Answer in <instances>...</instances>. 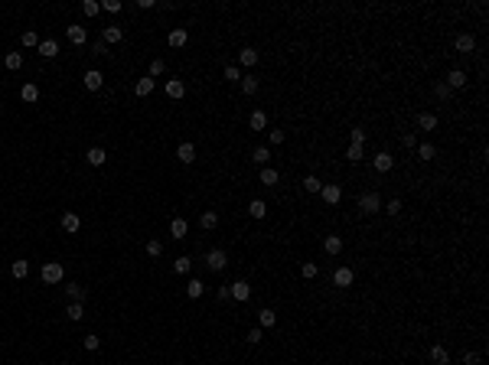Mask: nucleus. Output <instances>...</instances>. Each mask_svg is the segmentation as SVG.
I'll list each match as a JSON object with an SVG mask.
<instances>
[{"mask_svg":"<svg viewBox=\"0 0 489 365\" xmlns=\"http://www.w3.org/2000/svg\"><path fill=\"white\" fill-rule=\"evenodd\" d=\"M85 160L92 163V167H105V160H108V154H105V147H92L85 154Z\"/></svg>","mask_w":489,"mask_h":365,"instance_id":"obj_16","label":"nucleus"},{"mask_svg":"<svg viewBox=\"0 0 489 365\" xmlns=\"http://www.w3.org/2000/svg\"><path fill=\"white\" fill-rule=\"evenodd\" d=\"M258 88H261V82L254 75H242V92L245 95H258Z\"/></svg>","mask_w":489,"mask_h":365,"instance_id":"obj_32","label":"nucleus"},{"mask_svg":"<svg viewBox=\"0 0 489 365\" xmlns=\"http://www.w3.org/2000/svg\"><path fill=\"white\" fill-rule=\"evenodd\" d=\"M154 85H157V82H154V79H150V75H147V79H137V85H134V92H137V95H141V98H147V95H150V92H154Z\"/></svg>","mask_w":489,"mask_h":365,"instance_id":"obj_28","label":"nucleus"},{"mask_svg":"<svg viewBox=\"0 0 489 365\" xmlns=\"http://www.w3.org/2000/svg\"><path fill=\"white\" fill-rule=\"evenodd\" d=\"M431 362L434 365H447L450 362V352H447L444 346H431Z\"/></svg>","mask_w":489,"mask_h":365,"instance_id":"obj_26","label":"nucleus"},{"mask_svg":"<svg viewBox=\"0 0 489 365\" xmlns=\"http://www.w3.org/2000/svg\"><path fill=\"white\" fill-rule=\"evenodd\" d=\"M173 271H176V274H189V271H192V258H186V254H180V258L173 261Z\"/></svg>","mask_w":489,"mask_h":365,"instance_id":"obj_36","label":"nucleus"},{"mask_svg":"<svg viewBox=\"0 0 489 365\" xmlns=\"http://www.w3.org/2000/svg\"><path fill=\"white\" fill-rule=\"evenodd\" d=\"M232 297H235L238 304H245V300L251 297V284H248V280H235V284H232Z\"/></svg>","mask_w":489,"mask_h":365,"instance_id":"obj_12","label":"nucleus"},{"mask_svg":"<svg viewBox=\"0 0 489 365\" xmlns=\"http://www.w3.org/2000/svg\"><path fill=\"white\" fill-rule=\"evenodd\" d=\"M163 68H167V62H163V59H154V62H150V79L163 75Z\"/></svg>","mask_w":489,"mask_h":365,"instance_id":"obj_47","label":"nucleus"},{"mask_svg":"<svg viewBox=\"0 0 489 365\" xmlns=\"http://www.w3.org/2000/svg\"><path fill=\"white\" fill-rule=\"evenodd\" d=\"M385 212H388V215H398V212H401V199H391V202L385 205Z\"/></svg>","mask_w":489,"mask_h":365,"instance_id":"obj_51","label":"nucleus"},{"mask_svg":"<svg viewBox=\"0 0 489 365\" xmlns=\"http://www.w3.org/2000/svg\"><path fill=\"white\" fill-rule=\"evenodd\" d=\"M453 46H457V52H463V56H470V52L476 49V39H473V33H460V36L453 39Z\"/></svg>","mask_w":489,"mask_h":365,"instance_id":"obj_6","label":"nucleus"},{"mask_svg":"<svg viewBox=\"0 0 489 365\" xmlns=\"http://www.w3.org/2000/svg\"><path fill=\"white\" fill-rule=\"evenodd\" d=\"M36 49H39V56H46V59H56L59 56V43H56V39H39Z\"/></svg>","mask_w":489,"mask_h":365,"instance_id":"obj_13","label":"nucleus"},{"mask_svg":"<svg viewBox=\"0 0 489 365\" xmlns=\"http://www.w3.org/2000/svg\"><path fill=\"white\" fill-rule=\"evenodd\" d=\"M434 95H437L440 101H447V98H450V95H453V88L447 85V82H434Z\"/></svg>","mask_w":489,"mask_h":365,"instance_id":"obj_40","label":"nucleus"},{"mask_svg":"<svg viewBox=\"0 0 489 365\" xmlns=\"http://www.w3.org/2000/svg\"><path fill=\"white\" fill-rule=\"evenodd\" d=\"M225 79H229V82H242V68H238V65H225Z\"/></svg>","mask_w":489,"mask_h":365,"instance_id":"obj_48","label":"nucleus"},{"mask_svg":"<svg viewBox=\"0 0 489 365\" xmlns=\"http://www.w3.org/2000/svg\"><path fill=\"white\" fill-rule=\"evenodd\" d=\"M248 215H251V218H264V215H267V202H261V199H251V202H248Z\"/></svg>","mask_w":489,"mask_h":365,"instance_id":"obj_21","label":"nucleus"},{"mask_svg":"<svg viewBox=\"0 0 489 365\" xmlns=\"http://www.w3.org/2000/svg\"><path fill=\"white\" fill-rule=\"evenodd\" d=\"M248 124H251V130H264V127H267V114H264V111H251Z\"/></svg>","mask_w":489,"mask_h":365,"instance_id":"obj_33","label":"nucleus"},{"mask_svg":"<svg viewBox=\"0 0 489 365\" xmlns=\"http://www.w3.org/2000/svg\"><path fill=\"white\" fill-rule=\"evenodd\" d=\"M183 95H186V85L180 79H170L167 82V98H183Z\"/></svg>","mask_w":489,"mask_h":365,"instance_id":"obj_22","label":"nucleus"},{"mask_svg":"<svg viewBox=\"0 0 489 365\" xmlns=\"http://www.w3.org/2000/svg\"><path fill=\"white\" fill-rule=\"evenodd\" d=\"M98 10H101L98 0H82V13H85V17H95Z\"/></svg>","mask_w":489,"mask_h":365,"instance_id":"obj_43","label":"nucleus"},{"mask_svg":"<svg viewBox=\"0 0 489 365\" xmlns=\"http://www.w3.org/2000/svg\"><path fill=\"white\" fill-rule=\"evenodd\" d=\"M251 160L258 163V167H267V160H271V150H267V147H254Z\"/></svg>","mask_w":489,"mask_h":365,"instance_id":"obj_38","label":"nucleus"},{"mask_svg":"<svg viewBox=\"0 0 489 365\" xmlns=\"http://www.w3.org/2000/svg\"><path fill=\"white\" fill-rule=\"evenodd\" d=\"M232 297V284H225V287H219V300H229Z\"/></svg>","mask_w":489,"mask_h":365,"instance_id":"obj_57","label":"nucleus"},{"mask_svg":"<svg viewBox=\"0 0 489 365\" xmlns=\"http://www.w3.org/2000/svg\"><path fill=\"white\" fill-rule=\"evenodd\" d=\"M82 82H85V88H88V92H98V88L105 85V75H101L98 68H88V72L82 75Z\"/></svg>","mask_w":489,"mask_h":365,"instance_id":"obj_5","label":"nucleus"},{"mask_svg":"<svg viewBox=\"0 0 489 365\" xmlns=\"http://www.w3.org/2000/svg\"><path fill=\"white\" fill-rule=\"evenodd\" d=\"M401 143H404V147H417V137H414V134H404Z\"/></svg>","mask_w":489,"mask_h":365,"instance_id":"obj_56","label":"nucleus"},{"mask_svg":"<svg viewBox=\"0 0 489 365\" xmlns=\"http://www.w3.org/2000/svg\"><path fill=\"white\" fill-rule=\"evenodd\" d=\"M372 167H375L378 173H391V167H395V157H391V154H385V150H382V154H375V157H372Z\"/></svg>","mask_w":489,"mask_h":365,"instance_id":"obj_7","label":"nucleus"},{"mask_svg":"<svg viewBox=\"0 0 489 365\" xmlns=\"http://www.w3.org/2000/svg\"><path fill=\"white\" fill-rule=\"evenodd\" d=\"M85 287H79V284H68L65 287V297H68V304H82V300H85Z\"/></svg>","mask_w":489,"mask_h":365,"instance_id":"obj_20","label":"nucleus"},{"mask_svg":"<svg viewBox=\"0 0 489 365\" xmlns=\"http://www.w3.org/2000/svg\"><path fill=\"white\" fill-rule=\"evenodd\" d=\"M463 365H479V352H463Z\"/></svg>","mask_w":489,"mask_h":365,"instance_id":"obj_54","label":"nucleus"},{"mask_svg":"<svg viewBox=\"0 0 489 365\" xmlns=\"http://www.w3.org/2000/svg\"><path fill=\"white\" fill-rule=\"evenodd\" d=\"M65 36H68V43H72V46H85L88 33H85V26H65Z\"/></svg>","mask_w":489,"mask_h":365,"instance_id":"obj_11","label":"nucleus"},{"mask_svg":"<svg viewBox=\"0 0 489 365\" xmlns=\"http://www.w3.org/2000/svg\"><path fill=\"white\" fill-rule=\"evenodd\" d=\"M300 274H304V277H307V280H313V277H316V274H320V267H316V264H313V261H304V267H300Z\"/></svg>","mask_w":489,"mask_h":365,"instance_id":"obj_45","label":"nucleus"},{"mask_svg":"<svg viewBox=\"0 0 489 365\" xmlns=\"http://www.w3.org/2000/svg\"><path fill=\"white\" fill-rule=\"evenodd\" d=\"M20 98H23L26 105H36V101H39V88L33 85V82H26V85L20 88Z\"/></svg>","mask_w":489,"mask_h":365,"instance_id":"obj_14","label":"nucleus"},{"mask_svg":"<svg viewBox=\"0 0 489 365\" xmlns=\"http://www.w3.org/2000/svg\"><path fill=\"white\" fill-rule=\"evenodd\" d=\"M39 277H43V284H59V280L65 277V267H62L59 261H46L43 271H39Z\"/></svg>","mask_w":489,"mask_h":365,"instance_id":"obj_1","label":"nucleus"},{"mask_svg":"<svg viewBox=\"0 0 489 365\" xmlns=\"http://www.w3.org/2000/svg\"><path fill=\"white\" fill-rule=\"evenodd\" d=\"M417 157L428 163V160H434V157H437V147H434V143H417Z\"/></svg>","mask_w":489,"mask_h":365,"instance_id":"obj_39","label":"nucleus"},{"mask_svg":"<svg viewBox=\"0 0 489 365\" xmlns=\"http://www.w3.org/2000/svg\"><path fill=\"white\" fill-rule=\"evenodd\" d=\"M4 65L10 68V72H17V68L23 65V52H7V56H4Z\"/></svg>","mask_w":489,"mask_h":365,"instance_id":"obj_34","label":"nucleus"},{"mask_svg":"<svg viewBox=\"0 0 489 365\" xmlns=\"http://www.w3.org/2000/svg\"><path fill=\"white\" fill-rule=\"evenodd\" d=\"M304 189L307 192H320L323 189V180H316V176L310 173V176H304Z\"/></svg>","mask_w":489,"mask_h":365,"instance_id":"obj_42","label":"nucleus"},{"mask_svg":"<svg viewBox=\"0 0 489 365\" xmlns=\"http://www.w3.org/2000/svg\"><path fill=\"white\" fill-rule=\"evenodd\" d=\"M10 274H13L17 280L30 277V261H13V264H10Z\"/></svg>","mask_w":489,"mask_h":365,"instance_id":"obj_23","label":"nucleus"},{"mask_svg":"<svg viewBox=\"0 0 489 365\" xmlns=\"http://www.w3.org/2000/svg\"><path fill=\"white\" fill-rule=\"evenodd\" d=\"M277 180H281V173L274 167H261V183L264 186H277Z\"/></svg>","mask_w":489,"mask_h":365,"instance_id":"obj_29","label":"nucleus"},{"mask_svg":"<svg viewBox=\"0 0 489 365\" xmlns=\"http://www.w3.org/2000/svg\"><path fill=\"white\" fill-rule=\"evenodd\" d=\"M199 225H202V229L205 232H212V229H216V225H219V215H216V212H202V215H199Z\"/></svg>","mask_w":489,"mask_h":365,"instance_id":"obj_35","label":"nucleus"},{"mask_svg":"<svg viewBox=\"0 0 489 365\" xmlns=\"http://www.w3.org/2000/svg\"><path fill=\"white\" fill-rule=\"evenodd\" d=\"M447 85H450V88H463L466 85V72H463V68H453V72H447Z\"/></svg>","mask_w":489,"mask_h":365,"instance_id":"obj_17","label":"nucleus"},{"mask_svg":"<svg viewBox=\"0 0 489 365\" xmlns=\"http://www.w3.org/2000/svg\"><path fill=\"white\" fill-rule=\"evenodd\" d=\"M238 62H242L245 68H251V65H258V49H251V46H245L242 52H238Z\"/></svg>","mask_w":489,"mask_h":365,"instance_id":"obj_19","label":"nucleus"},{"mask_svg":"<svg viewBox=\"0 0 489 365\" xmlns=\"http://www.w3.org/2000/svg\"><path fill=\"white\" fill-rule=\"evenodd\" d=\"M349 137H353V143H362V147H366V127H353V130H349Z\"/></svg>","mask_w":489,"mask_h":365,"instance_id":"obj_46","label":"nucleus"},{"mask_svg":"<svg viewBox=\"0 0 489 365\" xmlns=\"http://www.w3.org/2000/svg\"><path fill=\"white\" fill-rule=\"evenodd\" d=\"M205 264H209V271H225L229 258H225V251H222V248H212V251L205 254Z\"/></svg>","mask_w":489,"mask_h":365,"instance_id":"obj_3","label":"nucleus"},{"mask_svg":"<svg viewBox=\"0 0 489 365\" xmlns=\"http://www.w3.org/2000/svg\"><path fill=\"white\" fill-rule=\"evenodd\" d=\"M121 39H124L121 26H105V30H101V43L105 46H114V43H121Z\"/></svg>","mask_w":489,"mask_h":365,"instance_id":"obj_9","label":"nucleus"},{"mask_svg":"<svg viewBox=\"0 0 489 365\" xmlns=\"http://www.w3.org/2000/svg\"><path fill=\"white\" fill-rule=\"evenodd\" d=\"M186 232H189L186 218H173V222H170V235H173V238H186Z\"/></svg>","mask_w":489,"mask_h":365,"instance_id":"obj_30","label":"nucleus"},{"mask_svg":"<svg viewBox=\"0 0 489 365\" xmlns=\"http://www.w3.org/2000/svg\"><path fill=\"white\" fill-rule=\"evenodd\" d=\"M258 320H261V329H271L274 323H277V313H274V310H261Z\"/></svg>","mask_w":489,"mask_h":365,"instance_id":"obj_37","label":"nucleus"},{"mask_svg":"<svg viewBox=\"0 0 489 365\" xmlns=\"http://www.w3.org/2000/svg\"><path fill=\"white\" fill-rule=\"evenodd\" d=\"M284 140H287L284 130H271V143H284Z\"/></svg>","mask_w":489,"mask_h":365,"instance_id":"obj_55","label":"nucleus"},{"mask_svg":"<svg viewBox=\"0 0 489 365\" xmlns=\"http://www.w3.org/2000/svg\"><path fill=\"white\" fill-rule=\"evenodd\" d=\"M147 254H150V258H160V254H163V245L157 242V238H154V242H147Z\"/></svg>","mask_w":489,"mask_h":365,"instance_id":"obj_49","label":"nucleus"},{"mask_svg":"<svg viewBox=\"0 0 489 365\" xmlns=\"http://www.w3.org/2000/svg\"><path fill=\"white\" fill-rule=\"evenodd\" d=\"M79 225H82V218L75 215V212H65V215H62V232L75 235V232H79Z\"/></svg>","mask_w":489,"mask_h":365,"instance_id":"obj_15","label":"nucleus"},{"mask_svg":"<svg viewBox=\"0 0 489 365\" xmlns=\"http://www.w3.org/2000/svg\"><path fill=\"white\" fill-rule=\"evenodd\" d=\"M65 316L72 323H82V320H85V307H82V304H68L65 307Z\"/></svg>","mask_w":489,"mask_h":365,"instance_id":"obj_31","label":"nucleus"},{"mask_svg":"<svg viewBox=\"0 0 489 365\" xmlns=\"http://www.w3.org/2000/svg\"><path fill=\"white\" fill-rule=\"evenodd\" d=\"M378 209H382V196H378V192H362L359 196V212L362 215H375Z\"/></svg>","mask_w":489,"mask_h":365,"instance_id":"obj_2","label":"nucleus"},{"mask_svg":"<svg viewBox=\"0 0 489 365\" xmlns=\"http://www.w3.org/2000/svg\"><path fill=\"white\" fill-rule=\"evenodd\" d=\"M417 127H421V130H434V127H437V114L421 111V114H417Z\"/></svg>","mask_w":489,"mask_h":365,"instance_id":"obj_24","label":"nucleus"},{"mask_svg":"<svg viewBox=\"0 0 489 365\" xmlns=\"http://www.w3.org/2000/svg\"><path fill=\"white\" fill-rule=\"evenodd\" d=\"M261 339H264V333H261V326H258V329H251V333H248V342H251V346H258Z\"/></svg>","mask_w":489,"mask_h":365,"instance_id":"obj_52","label":"nucleus"},{"mask_svg":"<svg viewBox=\"0 0 489 365\" xmlns=\"http://www.w3.org/2000/svg\"><path fill=\"white\" fill-rule=\"evenodd\" d=\"M98 346H101V339H98V336H85V349H88V352H95Z\"/></svg>","mask_w":489,"mask_h":365,"instance_id":"obj_53","label":"nucleus"},{"mask_svg":"<svg viewBox=\"0 0 489 365\" xmlns=\"http://www.w3.org/2000/svg\"><path fill=\"white\" fill-rule=\"evenodd\" d=\"M101 7H105L108 13H121V10H124V4H121V0H105Z\"/></svg>","mask_w":489,"mask_h":365,"instance_id":"obj_50","label":"nucleus"},{"mask_svg":"<svg viewBox=\"0 0 489 365\" xmlns=\"http://www.w3.org/2000/svg\"><path fill=\"white\" fill-rule=\"evenodd\" d=\"M353 280H356L353 267H336V271H333V284L336 287H353Z\"/></svg>","mask_w":489,"mask_h":365,"instance_id":"obj_8","label":"nucleus"},{"mask_svg":"<svg viewBox=\"0 0 489 365\" xmlns=\"http://www.w3.org/2000/svg\"><path fill=\"white\" fill-rule=\"evenodd\" d=\"M362 157H366V147H362V143H349V150H346V160H362Z\"/></svg>","mask_w":489,"mask_h":365,"instance_id":"obj_41","label":"nucleus"},{"mask_svg":"<svg viewBox=\"0 0 489 365\" xmlns=\"http://www.w3.org/2000/svg\"><path fill=\"white\" fill-rule=\"evenodd\" d=\"M167 43L173 46V49H183L186 43H189V33L183 30V26H176V30H170V36H167Z\"/></svg>","mask_w":489,"mask_h":365,"instance_id":"obj_10","label":"nucleus"},{"mask_svg":"<svg viewBox=\"0 0 489 365\" xmlns=\"http://www.w3.org/2000/svg\"><path fill=\"white\" fill-rule=\"evenodd\" d=\"M320 196H323V202H326V205H336V202L342 199V186H336V183H323Z\"/></svg>","mask_w":489,"mask_h":365,"instance_id":"obj_4","label":"nucleus"},{"mask_svg":"<svg viewBox=\"0 0 489 365\" xmlns=\"http://www.w3.org/2000/svg\"><path fill=\"white\" fill-rule=\"evenodd\" d=\"M176 157H180L183 163H192V160H196V147H192L189 140H183L180 147H176Z\"/></svg>","mask_w":489,"mask_h":365,"instance_id":"obj_18","label":"nucleus"},{"mask_svg":"<svg viewBox=\"0 0 489 365\" xmlns=\"http://www.w3.org/2000/svg\"><path fill=\"white\" fill-rule=\"evenodd\" d=\"M202 294H205V284H202L199 277H192L189 284H186V297H192V300H196V297H202Z\"/></svg>","mask_w":489,"mask_h":365,"instance_id":"obj_27","label":"nucleus"},{"mask_svg":"<svg viewBox=\"0 0 489 365\" xmlns=\"http://www.w3.org/2000/svg\"><path fill=\"white\" fill-rule=\"evenodd\" d=\"M323 248H326V254H339L342 251V238L339 235H326L323 238Z\"/></svg>","mask_w":489,"mask_h":365,"instance_id":"obj_25","label":"nucleus"},{"mask_svg":"<svg viewBox=\"0 0 489 365\" xmlns=\"http://www.w3.org/2000/svg\"><path fill=\"white\" fill-rule=\"evenodd\" d=\"M20 39H23V46H26V49H36V46H39V36H36L33 30H26V33H23Z\"/></svg>","mask_w":489,"mask_h":365,"instance_id":"obj_44","label":"nucleus"}]
</instances>
